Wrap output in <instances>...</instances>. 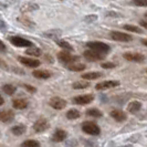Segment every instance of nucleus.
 Instances as JSON below:
<instances>
[{"mask_svg": "<svg viewBox=\"0 0 147 147\" xmlns=\"http://www.w3.org/2000/svg\"><path fill=\"white\" fill-rule=\"evenodd\" d=\"M80 57L78 55H72L70 52L67 51H61L58 53V60L63 64V65H70V64H73L76 63V61H79Z\"/></svg>", "mask_w": 147, "mask_h": 147, "instance_id": "1", "label": "nucleus"}, {"mask_svg": "<svg viewBox=\"0 0 147 147\" xmlns=\"http://www.w3.org/2000/svg\"><path fill=\"white\" fill-rule=\"evenodd\" d=\"M82 131L84 133H86V134H88V135L97 136L101 133V128L94 122H88H88H84L82 124Z\"/></svg>", "mask_w": 147, "mask_h": 147, "instance_id": "2", "label": "nucleus"}, {"mask_svg": "<svg viewBox=\"0 0 147 147\" xmlns=\"http://www.w3.org/2000/svg\"><path fill=\"white\" fill-rule=\"evenodd\" d=\"M86 47H88L90 50H93V51H97L101 52V53H107L110 51V45L104 42H101V41H91V42H88L86 43Z\"/></svg>", "mask_w": 147, "mask_h": 147, "instance_id": "3", "label": "nucleus"}, {"mask_svg": "<svg viewBox=\"0 0 147 147\" xmlns=\"http://www.w3.org/2000/svg\"><path fill=\"white\" fill-rule=\"evenodd\" d=\"M83 57L88 60V61L96 62V61H101V60L105 59L106 54L97 51H93V50H86V51H84V53H83Z\"/></svg>", "mask_w": 147, "mask_h": 147, "instance_id": "4", "label": "nucleus"}, {"mask_svg": "<svg viewBox=\"0 0 147 147\" xmlns=\"http://www.w3.org/2000/svg\"><path fill=\"white\" fill-rule=\"evenodd\" d=\"M9 41L13 44L15 47H18V48H31L32 47V42L30 40H27L24 38L18 37V36H13V37L9 38Z\"/></svg>", "mask_w": 147, "mask_h": 147, "instance_id": "5", "label": "nucleus"}, {"mask_svg": "<svg viewBox=\"0 0 147 147\" xmlns=\"http://www.w3.org/2000/svg\"><path fill=\"white\" fill-rule=\"evenodd\" d=\"M33 131L36 133H43L45 132L47 129L50 128V123L48 119L45 118H39L37 119L34 123H33V126H32Z\"/></svg>", "mask_w": 147, "mask_h": 147, "instance_id": "6", "label": "nucleus"}, {"mask_svg": "<svg viewBox=\"0 0 147 147\" xmlns=\"http://www.w3.org/2000/svg\"><path fill=\"white\" fill-rule=\"evenodd\" d=\"M49 105L54 110H63L66 106V101L60 96H53L49 101Z\"/></svg>", "mask_w": 147, "mask_h": 147, "instance_id": "7", "label": "nucleus"}, {"mask_svg": "<svg viewBox=\"0 0 147 147\" xmlns=\"http://www.w3.org/2000/svg\"><path fill=\"white\" fill-rule=\"evenodd\" d=\"M111 38L115 41H121V42H128V41L133 40V37L131 34L119 32V31H112L111 32Z\"/></svg>", "mask_w": 147, "mask_h": 147, "instance_id": "8", "label": "nucleus"}, {"mask_svg": "<svg viewBox=\"0 0 147 147\" xmlns=\"http://www.w3.org/2000/svg\"><path fill=\"white\" fill-rule=\"evenodd\" d=\"M94 100V95L93 94H83V95H78L73 97V103L78 104V105H85V104H90L93 102Z\"/></svg>", "mask_w": 147, "mask_h": 147, "instance_id": "9", "label": "nucleus"}, {"mask_svg": "<svg viewBox=\"0 0 147 147\" xmlns=\"http://www.w3.org/2000/svg\"><path fill=\"white\" fill-rule=\"evenodd\" d=\"M119 85V81H103L97 83L95 85V88L97 91H104V90H109V88H116Z\"/></svg>", "mask_w": 147, "mask_h": 147, "instance_id": "10", "label": "nucleus"}, {"mask_svg": "<svg viewBox=\"0 0 147 147\" xmlns=\"http://www.w3.org/2000/svg\"><path fill=\"white\" fill-rule=\"evenodd\" d=\"M18 60L20 61V63H22L23 65L29 66V67H38V66L41 64L40 61H38L36 59H30L28 57H18Z\"/></svg>", "mask_w": 147, "mask_h": 147, "instance_id": "11", "label": "nucleus"}, {"mask_svg": "<svg viewBox=\"0 0 147 147\" xmlns=\"http://www.w3.org/2000/svg\"><path fill=\"white\" fill-rule=\"evenodd\" d=\"M124 59L131 62H143L145 60V57L140 53H133V52H126L123 54Z\"/></svg>", "mask_w": 147, "mask_h": 147, "instance_id": "12", "label": "nucleus"}, {"mask_svg": "<svg viewBox=\"0 0 147 147\" xmlns=\"http://www.w3.org/2000/svg\"><path fill=\"white\" fill-rule=\"evenodd\" d=\"M15 119V113L11 110H1L0 111V122L9 123Z\"/></svg>", "mask_w": 147, "mask_h": 147, "instance_id": "13", "label": "nucleus"}, {"mask_svg": "<svg viewBox=\"0 0 147 147\" xmlns=\"http://www.w3.org/2000/svg\"><path fill=\"white\" fill-rule=\"evenodd\" d=\"M66 137H67V133L66 131L64 129H57L54 134L52 135V142H54V143H61V142H63V140H65Z\"/></svg>", "mask_w": 147, "mask_h": 147, "instance_id": "14", "label": "nucleus"}, {"mask_svg": "<svg viewBox=\"0 0 147 147\" xmlns=\"http://www.w3.org/2000/svg\"><path fill=\"white\" fill-rule=\"evenodd\" d=\"M110 115L116 122H124V121H126V118H127V115H126L125 113L123 111H119V110H113L110 113Z\"/></svg>", "mask_w": 147, "mask_h": 147, "instance_id": "15", "label": "nucleus"}, {"mask_svg": "<svg viewBox=\"0 0 147 147\" xmlns=\"http://www.w3.org/2000/svg\"><path fill=\"white\" fill-rule=\"evenodd\" d=\"M32 75L37 79H41V80H47V79H50L52 76L51 72L45 71V70H34L32 72Z\"/></svg>", "mask_w": 147, "mask_h": 147, "instance_id": "16", "label": "nucleus"}, {"mask_svg": "<svg viewBox=\"0 0 147 147\" xmlns=\"http://www.w3.org/2000/svg\"><path fill=\"white\" fill-rule=\"evenodd\" d=\"M12 106L16 110H24L28 107V102L23 98H16L12 101Z\"/></svg>", "mask_w": 147, "mask_h": 147, "instance_id": "17", "label": "nucleus"}, {"mask_svg": "<svg viewBox=\"0 0 147 147\" xmlns=\"http://www.w3.org/2000/svg\"><path fill=\"white\" fill-rule=\"evenodd\" d=\"M27 131V127L23 125V124H19V125H16L11 128L10 132L12 133L16 136H20V135H23Z\"/></svg>", "mask_w": 147, "mask_h": 147, "instance_id": "18", "label": "nucleus"}, {"mask_svg": "<svg viewBox=\"0 0 147 147\" xmlns=\"http://www.w3.org/2000/svg\"><path fill=\"white\" fill-rule=\"evenodd\" d=\"M67 70L72 71V72H81L83 70H85V64L83 63H80V62H76V63H73V64H70V65L66 66Z\"/></svg>", "mask_w": 147, "mask_h": 147, "instance_id": "19", "label": "nucleus"}, {"mask_svg": "<svg viewBox=\"0 0 147 147\" xmlns=\"http://www.w3.org/2000/svg\"><path fill=\"white\" fill-rule=\"evenodd\" d=\"M142 109V103L140 102H137V101H133L131 103L128 104V106H127V110L129 113H137L138 111Z\"/></svg>", "mask_w": 147, "mask_h": 147, "instance_id": "20", "label": "nucleus"}, {"mask_svg": "<svg viewBox=\"0 0 147 147\" xmlns=\"http://www.w3.org/2000/svg\"><path fill=\"white\" fill-rule=\"evenodd\" d=\"M65 115L67 119L73 121V119H76V118L80 117L81 116V113H80V111H78L76 109H71V110H69L66 112Z\"/></svg>", "mask_w": 147, "mask_h": 147, "instance_id": "21", "label": "nucleus"}, {"mask_svg": "<svg viewBox=\"0 0 147 147\" xmlns=\"http://www.w3.org/2000/svg\"><path fill=\"white\" fill-rule=\"evenodd\" d=\"M44 37L47 38H50L52 40L54 41H58V38L61 36V31L60 30H51V31H47L43 33Z\"/></svg>", "mask_w": 147, "mask_h": 147, "instance_id": "22", "label": "nucleus"}, {"mask_svg": "<svg viewBox=\"0 0 147 147\" xmlns=\"http://www.w3.org/2000/svg\"><path fill=\"white\" fill-rule=\"evenodd\" d=\"M101 76H102V73H100V72H88V73L82 74V79H84V80H88V81L100 79Z\"/></svg>", "mask_w": 147, "mask_h": 147, "instance_id": "23", "label": "nucleus"}, {"mask_svg": "<svg viewBox=\"0 0 147 147\" xmlns=\"http://www.w3.org/2000/svg\"><path fill=\"white\" fill-rule=\"evenodd\" d=\"M59 47H61L63 49V51H74V48L67 41H64V40H58L55 41Z\"/></svg>", "mask_w": 147, "mask_h": 147, "instance_id": "24", "label": "nucleus"}, {"mask_svg": "<svg viewBox=\"0 0 147 147\" xmlns=\"http://www.w3.org/2000/svg\"><path fill=\"white\" fill-rule=\"evenodd\" d=\"M2 91L7 94V95H12V94H15L16 91H17V88H16L15 85H12V84H5V85H2Z\"/></svg>", "mask_w": 147, "mask_h": 147, "instance_id": "25", "label": "nucleus"}, {"mask_svg": "<svg viewBox=\"0 0 147 147\" xmlns=\"http://www.w3.org/2000/svg\"><path fill=\"white\" fill-rule=\"evenodd\" d=\"M90 85H91V84H90V82H88V81H78L72 84V88H73L74 90H83V88H88Z\"/></svg>", "mask_w": 147, "mask_h": 147, "instance_id": "26", "label": "nucleus"}, {"mask_svg": "<svg viewBox=\"0 0 147 147\" xmlns=\"http://www.w3.org/2000/svg\"><path fill=\"white\" fill-rule=\"evenodd\" d=\"M85 113H86L88 116H92V117H95V118L102 117V115H103V113L100 110H97V109H88Z\"/></svg>", "mask_w": 147, "mask_h": 147, "instance_id": "27", "label": "nucleus"}, {"mask_svg": "<svg viewBox=\"0 0 147 147\" xmlns=\"http://www.w3.org/2000/svg\"><path fill=\"white\" fill-rule=\"evenodd\" d=\"M26 53H27L28 55H32V57H40V55L42 54V51H41V49H39V48L31 47L29 49H27Z\"/></svg>", "mask_w": 147, "mask_h": 147, "instance_id": "28", "label": "nucleus"}, {"mask_svg": "<svg viewBox=\"0 0 147 147\" xmlns=\"http://www.w3.org/2000/svg\"><path fill=\"white\" fill-rule=\"evenodd\" d=\"M21 147H41V144L36 140H27L21 144Z\"/></svg>", "mask_w": 147, "mask_h": 147, "instance_id": "29", "label": "nucleus"}, {"mask_svg": "<svg viewBox=\"0 0 147 147\" xmlns=\"http://www.w3.org/2000/svg\"><path fill=\"white\" fill-rule=\"evenodd\" d=\"M127 31H131V32H136V33H142V29L137 26H133V24H125L123 27Z\"/></svg>", "mask_w": 147, "mask_h": 147, "instance_id": "30", "label": "nucleus"}, {"mask_svg": "<svg viewBox=\"0 0 147 147\" xmlns=\"http://www.w3.org/2000/svg\"><path fill=\"white\" fill-rule=\"evenodd\" d=\"M18 21H20L21 23H23L24 26H27V27L34 28V22L31 21V20H30V19H28L27 17H23V18H18Z\"/></svg>", "mask_w": 147, "mask_h": 147, "instance_id": "31", "label": "nucleus"}, {"mask_svg": "<svg viewBox=\"0 0 147 147\" xmlns=\"http://www.w3.org/2000/svg\"><path fill=\"white\" fill-rule=\"evenodd\" d=\"M22 86L26 88L29 93H36V92H37V88H34L33 85H30V84H22Z\"/></svg>", "mask_w": 147, "mask_h": 147, "instance_id": "32", "label": "nucleus"}, {"mask_svg": "<svg viewBox=\"0 0 147 147\" xmlns=\"http://www.w3.org/2000/svg\"><path fill=\"white\" fill-rule=\"evenodd\" d=\"M133 3L137 7H147V0H137V1H133Z\"/></svg>", "mask_w": 147, "mask_h": 147, "instance_id": "33", "label": "nucleus"}, {"mask_svg": "<svg viewBox=\"0 0 147 147\" xmlns=\"http://www.w3.org/2000/svg\"><path fill=\"white\" fill-rule=\"evenodd\" d=\"M97 20V16L96 15H90V16H86L85 18H84V21L86 22H93Z\"/></svg>", "mask_w": 147, "mask_h": 147, "instance_id": "34", "label": "nucleus"}, {"mask_svg": "<svg viewBox=\"0 0 147 147\" xmlns=\"http://www.w3.org/2000/svg\"><path fill=\"white\" fill-rule=\"evenodd\" d=\"M115 66H116V64L112 63V62H104V63H102V67L103 69H113Z\"/></svg>", "mask_w": 147, "mask_h": 147, "instance_id": "35", "label": "nucleus"}, {"mask_svg": "<svg viewBox=\"0 0 147 147\" xmlns=\"http://www.w3.org/2000/svg\"><path fill=\"white\" fill-rule=\"evenodd\" d=\"M7 28H8L7 23L0 18V31H3L5 32V31H7Z\"/></svg>", "mask_w": 147, "mask_h": 147, "instance_id": "36", "label": "nucleus"}, {"mask_svg": "<svg viewBox=\"0 0 147 147\" xmlns=\"http://www.w3.org/2000/svg\"><path fill=\"white\" fill-rule=\"evenodd\" d=\"M0 67L1 69H3V70H7V71H9V66L7 65V63L3 61V60L0 59Z\"/></svg>", "mask_w": 147, "mask_h": 147, "instance_id": "37", "label": "nucleus"}, {"mask_svg": "<svg viewBox=\"0 0 147 147\" xmlns=\"http://www.w3.org/2000/svg\"><path fill=\"white\" fill-rule=\"evenodd\" d=\"M6 50H7V47H6V44L3 43L2 41H0V51L5 52Z\"/></svg>", "mask_w": 147, "mask_h": 147, "instance_id": "38", "label": "nucleus"}, {"mask_svg": "<svg viewBox=\"0 0 147 147\" xmlns=\"http://www.w3.org/2000/svg\"><path fill=\"white\" fill-rule=\"evenodd\" d=\"M8 3L7 2H5V1H0V9H5V8H7Z\"/></svg>", "mask_w": 147, "mask_h": 147, "instance_id": "39", "label": "nucleus"}, {"mask_svg": "<svg viewBox=\"0 0 147 147\" xmlns=\"http://www.w3.org/2000/svg\"><path fill=\"white\" fill-rule=\"evenodd\" d=\"M140 24L142 26V27H144L145 29H147V21H144V20H142V21L140 22Z\"/></svg>", "mask_w": 147, "mask_h": 147, "instance_id": "40", "label": "nucleus"}, {"mask_svg": "<svg viewBox=\"0 0 147 147\" xmlns=\"http://www.w3.org/2000/svg\"><path fill=\"white\" fill-rule=\"evenodd\" d=\"M140 42H142V44H144V45H146L147 47V39H142Z\"/></svg>", "mask_w": 147, "mask_h": 147, "instance_id": "41", "label": "nucleus"}, {"mask_svg": "<svg viewBox=\"0 0 147 147\" xmlns=\"http://www.w3.org/2000/svg\"><path fill=\"white\" fill-rule=\"evenodd\" d=\"M3 103H5V100H3V97L0 95V106L1 105H3Z\"/></svg>", "mask_w": 147, "mask_h": 147, "instance_id": "42", "label": "nucleus"}, {"mask_svg": "<svg viewBox=\"0 0 147 147\" xmlns=\"http://www.w3.org/2000/svg\"><path fill=\"white\" fill-rule=\"evenodd\" d=\"M119 147H133L132 145H124V146H119Z\"/></svg>", "mask_w": 147, "mask_h": 147, "instance_id": "43", "label": "nucleus"}, {"mask_svg": "<svg viewBox=\"0 0 147 147\" xmlns=\"http://www.w3.org/2000/svg\"><path fill=\"white\" fill-rule=\"evenodd\" d=\"M145 17H146V18H147V12H146V13H145Z\"/></svg>", "mask_w": 147, "mask_h": 147, "instance_id": "44", "label": "nucleus"}]
</instances>
